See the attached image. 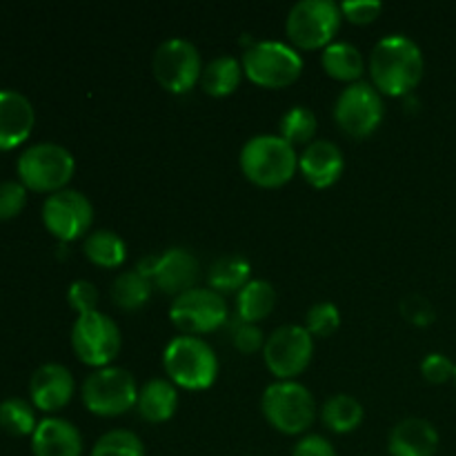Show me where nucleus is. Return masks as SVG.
Listing matches in <instances>:
<instances>
[{"instance_id": "1", "label": "nucleus", "mask_w": 456, "mask_h": 456, "mask_svg": "<svg viewBox=\"0 0 456 456\" xmlns=\"http://www.w3.org/2000/svg\"><path fill=\"white\" fill-rule=\"evenodd\" d=\"M372 85L386 96H408L421 83L426 61L423 52L410 36H383L372 47L368 62Z\"/></svg>"}, {"instance_id": "2", "label": "nucleus", "mask_w": 456, "mask_h": 456, "mask_svg": "<svg viewBox=\"0 0 456 456\" xmlns=\"http://www.w3.org/2000/svg\"><path fill=\"white\" fill-rule=\"evenodd\" d=\"M245 178L258 187L288 185L298 169V151L281 134H258L252 136L239 156Z\"/></svg>"}, {"instance_id": "3", "label": "nucleus", "mask_w": 456, "mask_h": 456, "mask_svg": "<svg viewBox=\"0 0 456 456\" xmlns=\"http://www.w3.org/2000/svg\"><path fill=\"white\" fill-rule=\"evenodd\" d=\"M163 368L176 387L200 392L216 383L218 356L205 338L178 334L165 346Z\"/></svg>"}, {"instance_id": "4", "label": "nucleus", "mask_w": 456, "mask_h": 456, "mask_svg": "<svg viewBox=\"0 0 456 456\" xmlns=\"http://www.w3.org/2000/svg\"><path fill=\"white\" fill-rule=\"evenodd\" d=\"M18 181L38 194H56L65 190L76 172V159L61 142H34L25 147L16 163Z\"/></svg>"}, {"instance_id": "5", "label": "nucleus", "mask_w": 456, "mask_h": 456, "mask_svg": "<svg viewBox=\"0 0 456 456\" xmlns=\"http://www.w3.org/2000/svg\"><path fill=\"white\" fill-rule=\"evenodd\" d=\"M263 417L276 432L297 436L316 421V401L298 381H274L263 392Z\"/></svg>"}, {"instance_id": "6", "label": "nucleus", "mask_w": 456, "mask_h": 456, "mask_svg": "<svg viewBox=\"0 0 456 456\" xmlns=\"http://www.w3.org/2000/svg\"><path fill=\"white\" fill-rule=\"evenodd\" d=\"M243 71L254 85L265 89H281L297 83L303 71V58L297 47L283 40H261L245 49Z\"/></svg>"}, {"instance_id": "7", "label": "nucleus", "mask_w": 456, "mask_h": 456, "mask_svg": "<svg viewBox=\"0 0 456 456\" xmlns=\"http://www.w3.org/2000/svg\"><path fill=\"white\" fill-rule=\"evenodd\" d=\"M138 390L141 387H138L136 377L129 370L107 365V368L94 370L85 379L80 396L89 412L111 419L136 408Z\"/></svg>"}, {"instance_id": "8", "label": "nucleus", "mask_w": 456, "mask_h": 456, "mask_svg": "<svg viewBox=\"0 0 456 456\" xmlns=\"http://www.w3.org/2000/svg\"><path fill=\"white\" fill-rule=\"evenodd\" d=\"M341 20V4L334 0H301L289 9L285 34L297 49H325L334 43Z\"/></svg>"}, {"instance_id": "9", "label": "nucleus", "mask_w": 456, "mask_h": 456, "mask_svg": "<svg viewBox=\"0 0 456 456\" xmlns=\"http://www.w3.org/2000/svg\"><path fill=\"white\" fill-rule=\"evenodd\" d=\"M71 347L85 365L101 370L111 365V361L120 354L123 334L111 316L98 310L80 314L71 325Z\"/></svg>"}, {"instance_id": "10", "label": "nucleus", "mask_w": 456, "mask_h": 456, "mask_svg": "<svg viewBox=\"0 0 456 456\" xmlns=\"http://www.w3.org/2000/svg\"><path fill=\"white\" fill-rule=\"evenodd\" d=\"M386 116L383 94L368 80H356L341 89L334 102V120L352 138H365L379 129Z\"/></svg>"}, {"instance_id": "11", "label": "nucleus", "mask_w": 456, "mask_h": 456, "mask_svg": "<svg viewBox=\"0 0 456 456\" xmlns=\"http://www.w3.org/2000/svg\"><path fill=\"white\" fill-rule=\"evenodd\" d=\"M151 71L165 92L187 94L196 83H200L203 74L199 47L181 36L163 40L151 58Z\"/></svg>"}, {"instance_id": "12", "label": "nucleus", "mask_w": 456, "mask_h": 456, "mask_svg": "<svg viewBox=\"0 0 456 456\" xmlns=\"http://www.w3.org/2000/svg\"><path fill=\"white\" fill-rule=\"evenodd\" d=\"M314 356V337L305 325H281L267 337L263 361L276 381H297Z\"/></svg>"}, {"instance_id": "13", "label": "nucleus", "mask_w": 456, "mask_h": 456, "mask_svg": "<svg viewBox=\"0 0 456 456\" xmlns=\"http://www.w3.org/2000/svg\"><path fill=\"white\" fill-rule=\"evenodd\" d=\"M169 319L183 334L200 337L221 330L230 321V307L223 294L196 285L194 289L174 298L169 305Z\"/></svg>"}, {"instance_id": "14", "label": "nucleus", "mask_w": 456, "mask_h": 456, "mask_svg": "<svg viewBox=\"0 0 456 456\" xmlns=\"http://www.w3.org/2000/svg\"><path fill=\"white\" fill-rule=\"evenodd\" d=\"M40 216H43V225L47 227L53 239L71 243V240L83 239L92 227L94 205L83 191L65 187V190L49 194L45 199Z\"/></svg>"}, {"instance_id": "15", "label": "nucleus", "mask_w": 456, "mask_h": 456, "mask_svg": "<svg viewBox=\"0 0 456 456\" xmlns=\"http://www.w3.org/2000/svg\"><path fill=\"white\" fill-rule=\"evenodd\" d=\"M74 374L61 363L40 365L29 379L31 405L45 414H53L69 405V401L74 399Z\"/></svg>"}, {"instance_id": "16", "label": "nucleus", "mask_w": 456, "mask_h": 456, "mask_svg": "<svg viewBox=\"0 0 456 456\" xmlns=\"http://www.w3.org/2000/svg\"><path fill=\"white\" fill-rule=\"evenodd\" d=\"M199 276L200 263L190 249L169 248L165 249L163 254H159L151 283H154V288H159L160 292L176 298L181 297V294L194 289L196 283H199Z\"/></svg>"}, {"instance_id": "17", "label": "nucleus", "mask_w": 456, "mask_h": 456, "mask_svg": "<svg viewBox=\"0 0 456 456\" xmlns=\"http://www.w3.org/2000/svg\"><path fill=\"white\" fill-rule=\"evenodd\" d=\"M298 169L312 187L325 190L341 178L343 169H346V156L337 142L314 138L310 145L303 147L301 156H298Z\"/></svg>"}, {"instance_id": "18", "label": "nucleus", "mask_w": 456, "mask_h": 456, "mask_svg": "<svg viewBox=\"0 0 456 456\" xmlns=\"http://www.w3.org/2000/svg\"><path fill=\"white\" fill-rule=\"evenodd\" d=\"M36 111L29 98L16 89H0V151L20 147L31 136Z\"/></svg>"}, {"instance_id": "19", "label": "nucleus", "mask_w": 456, "mask_h": 456, "mask_svg": "<svg viewBox=\"0 0 456 456\" xmlns=\"http://www.w3.org/2000/svg\"><path fill=\"white\" fill-rule=\"evenodd\" d=\"M34 456H83V435L71 421L47 417L31 435Z\"/></svg>"}, {"instance_id": "20", "label": "nucleus", "mask_w": 456, "mask_h": 456, "mask_svg": "<svg viewBox=\"0 0 456 456\" xmlns=\"http://www.w3.org/2000/svg\"><path fill=\"white\" fill-rule=\"evenodd\" d=\"M436 450H439V432L428 419H403L392 428L387 439L390 456H435Z\"/></svg>"}, {"instance_id": "21", "label": "nucleus", "mask_w": 456, "mask_h": 456, "mask_svg": "<svg viewBox=\"0 0 456 456\" xmlns=\"http://www.w3.org/2000/svg\"><path fill=\"white\" fill-rule=\"evenodd\" d=\"M136 410L147 423L169 421L178 410V387L169 379H150L138 390Z\"/></svg>"}, {"instance_id": "22", "label": "nucleus", "mask_w": 456, "mask_h": 456, "mask_svg": "<svg viewBox=\"0 0 456 456\" xmlns=\"http://www.w3.org/2000/svg\"><path fill=\"white\" fill-rule=\"evenodd\" d=\"M321 65L328 71L330 78L343 80V83H356L365 71L363 53L359 47L347 40H334L321 53Z\"/></svg>"}, {"instance_id": "23", "label": "nucleus", "mask_w": 456, "mask_h": 456, "mask_svg": "<svg viewBox=\"0 0 456 456\" xmlns=\"http://www.w3.org/2000/svg\"><path fill=\"white\" fill-rule=\"evenodd\" d=\"M243 74V62L239 58L230 56V53H223V56L212 58L203 67L200 87H203L205 94H209L214 98L230 96V94H234L239 89Z\"/></svg>"}, {"instance_id": "24", "label": "nucleus", "mask_w": 456, "mask_h": 456, "mask_svg": "<svg viewBox=\"0 0 456 456\" xmlns=\"http://www.w3.org/2000/svg\"><path fill=\"white\" fill-rule=\"evenodd\" d=\"M276 305V289L270 281L252 279L236 294V316L240 323H258L272 314Z\"/></svg>"}, {"instance_id": "25", "label": "nucleus", "mask_w": 456, "mask_h": 456, "mask_svg": "<svg viewBox=\"0 0 456 456\" xmlns=\"http://www.w3.org/2000/svg\"><path fill=\"white\" fill-rule=\"evenodd\" d=\"M252 281V265L245 256L239 254H225L218 256L208 270V283L214 292L239 294L245 285Z\"/></svg>"}, {"instance_id": "26", "label": "nucleus", "mask_w": 456, "mask_h": 456, "mask_svg": "<svg viewBox=\"0 0 456 456\" xmlns=\"http://www.w3.org/2000/svg\"><path fill=\"white\" fill-rule=\"evenodd\" d=\"M83 252L94 265L114 270L123 265L127 258V243L114 230H96L89 232L87 239L83 240Z\"/></svg>"}, {"instance_id": "27", "label": "nucleus", "mask_w": 456, "mask_h": 456, "mask_svg": "<svg viewBox=\"0 0 456 456\" xmlns=\"http://www.w3.org/2000/svg\"><path fill=\"white\" fill-rule=\"evenodd\" d=\"M365 410L361 405L359 399L350 395H334L321 408V421L325 423V428L337 435H347V432H354L356 428L363 423Z\"/></svg>"}, {"instance_id": "28", "label": "nucleus", "mask_w": 456, "mask_h": 456, "mask_svg": "<svg viewBox=\"0 0 456 456\" xmlns=\"http://www.w3.org/2000/svg\"><path fill=\"white\" fill-rule=\"evenodd\" d=\"M154 292V283L151 279L142 276L138 270H127L118 274L111 283V301L120 307V310H141L147 305Z\"/></svg>"}, {"instance_id": "29", "label": "nucleus", "mask_w": 456, "mask_h": 456, "mask_svg": "<svg viewBox=\"0 0 456 456\" xmlns=\"http://www.w3.org/2000/svg\"><path fill=\"white\" fill-rule=\"evenodd\" d=\"M36 408L25 399H4L0 403V428L12 436H31L38 428Z\"/></svg>"}, {"instance_id": "30", "label": "nucleus", "mask_w": 456, "mask_h": 456, "mask_svg": "<svg viewBox=\"0 0 456 456\" xmlns=\"http://www.w3.org/2000/svg\"><path fill=\"white\" fill-rule=\"evenodd\" d=\"M281 136L288 142L297 145H310L316 136V114L305 105H294L281 116L279 123Z\"/></svg>"}, {"instance_id": "31", "label": "nucleus", "mask_w": 456, "mask_h": 456, "mask_svg": "<svg viewBox=\"0 0 456 456\" xmlns=\"http://www.w3.org/2000/svg\"><path fill=\"white\" fill-rule=\"evenodd\" d=\"M89 456H145V445L136 432L110 430L94 444Z\"/></svg>"}, {"instance_id": "32", "label": "nucleus", "mask_w": 456, "mask_h": 456, "mask_svg": "<svg viewBox=\"0 0 456 456\" xmlns=\"http://www.w3.org/2000/svg\"><path fill=\"white\" fill-rule=\"evenodd\" d=\"M341 325V312L334 303L319 301L307 310L305 314V330L314 338H328Z\"/></svg>"}, {"instance_id": "33", "label": "nucleus", "mask_w": 456, "mask_h": 456, "mask_svg": "<svg viewBox=\"0 0 456 456\" xmlns=\"http://www.w3.org/2000/svg\"><path fill=\"white\" fill-rule=\"evenodd\" d=\"M27 187L18 178L0 181V221H12L25 209Z\"/></svg>"}, {"instance_id": "34", "label": "nucleus", "mask_w": 456, "mask_h": 456, "mask_svg": "<svg viewBox=\"0 0 456 456\" xmlns=\"http://www.w3.org/2000/svg\"><path fill=\"white\" fill-rule=\"evenodd\" d=\"M98 288L87 279H78L69 285L67 289V303H69L71 310L76 314H89V312H96L98 310Z\"/></svg>"}, {"instance_id": "35", "label": "nucleus", "mask_w": 456, "mask_h": 456, "mask_svg": "<svg viewBox=\"0 0 456 456\" xmlns=\"http://www.w3.org/2000/svg\"><path fill=\"white\" fill-rule=\"evenodd\" d=\"M401 314L412 325L426 328V325H430L435 321L436 312L426 297H421V294H410V297H405L401 301Z\"/></svg>"}, {"instance_id": "36", "label": "nucleus", "mask_w": 456, "mask_h": 456, "mask_svg": "<svg viewBox=\"0 0 456 456\" xmlns=\"http://www.w3.org/2000/svg\"><path fill=\"white\" fill-rule=\"evenodd\" d=\"M383 12V3L379 0H346L341 3L343 18H347L354 25H370L377 20Z\"/></svg>"}, {"instance_id": "37", "label": "nucleus", "mask_w": 456, "mask_h": 456, "mask_svg": "<svg viewBox=\"0 0 456 456\" xmlns=\"http://www.w3.org/2000/svg\"><path fill=\"white\" fill-rule=\"evenodd\" d=\"M454 370L456 363H452V361L445 354H441V352H432V354H428L426 359L421 361V374L423 379L430 383L450 381V379H454Z\"/></svg>"}, {"instance_id": "38", "label": "nucleus", "mask_w": 456, "mask_h": 456, "mask_svg": "<svg viewBox=\"0 0 456 456\" xmlns=\"http://www.w3.org/2000/svg\"><path fill=\"white\" fill-rule=\"evenodd\" d=\"M232 341H234L236 350L239 352H243V354H254V352H258L265 347L267 338L263 337V330L258 328L256 323H240L239 321Z\"/></svg>"}, {"instance_id": "39", "label": "nucleus", "mask_w": 456, "mask_h": 456, "mask_svg": "<svg viewBox=\"0 0 456 456\" xmlns=\"http://www.w3.org/2000/svg\"><path fill=\"white\" fill-rule=\"evenodd\" d=\"M292 456H337V450L325 436L307 435L294 445Z\"/></svg>"}, {"instance_id": "40", "label": "nucleus", "mask_w": 456, "mask_h": 456, "mask_svg": "<svg viewBox=\"0 0 456 456\" xmlns=\"http://www.w3.org/2000/svg\"><path fill=\"white\" fill-rule=\"evenodd\" d=\"M454 383H456V370H454Z\"/></svg>"}]
</instances>
